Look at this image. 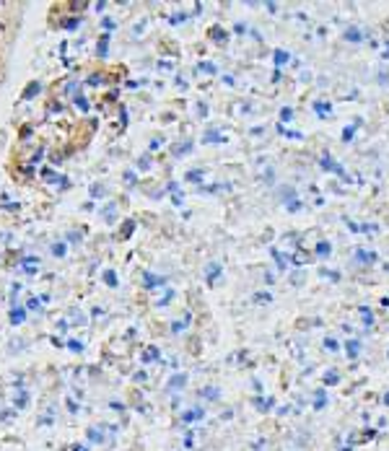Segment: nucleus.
<instances>
[{
    "label": "nucleus",
    "instance_id": "obj_1",
    "mask_svg": "<svg viewBox=\"0 0 389 451\" xmlns=\"http://www.w3.org/2000/svg\"><path fill=\"white\" fill-rule=\"evenodd\" d=\"M24 319H26V309H21V306L11 309V324H24Z\"/></svg>",
    "mask_w": 389,
    "mask_h": 451
},
{
    "label": "nucleus",
    "instance_id": "obj_2",
    "mask_svg": "<svg viewBox=\"0 0 389 451\" xmlns=\"http://www.w3.org/2000/svg\"><path fill=\"white\" fill-rule=\"evenodd\" d=\"M39 91H42V86H39L37 80H32V83L24 88V99H34V94H39Z\"/></svg>",
    "mask_w": 389,
    "mask_h": 451
},
{
    "label": "nucleus",
    "instance_id": "obj_3",
    "mask_svg": "<svg viewBox=\"0 0 389 451\" xmlns=\"http://www.w3.org/2000/svg\"><path fill=\"white\" fill-rule=\"evenodd\" d=\"M21 267H24L26 272H37V270H39V260H34V257H26V260L21 262Z\"/></svg>",
    "mask_w": 389,
    "mask_h": 451
},
{
    "label": "nucleus",
    "instance_id": "obj_4",
    "mask_svg": "<svg viewBox=\"0 0 389 451\" xmlns=\"http://www.w3.org/2000/svg\"><path fill=\"white\" fill-rule=\"evenodd\" d=\"M143 278H146V288H156V285H163V278H156V275H151V272H146Z\"/></svg>",
    "mask_w": 389,
    "mask_h": 451
},
{
    "label": "nucleus",
    "instance_id": "obj_5",
    "mask_svg": "<svg viewBox=\"0 0 389 451\" xmlns=\"http://www.w3.org/2000/svg\"><path fill=\"white\" fill-rule=\"evenodd\" d=\"M104 280H107V285H117V275L112 272V270H107L104 272Z\"/></svg>",
    "mask_w": 389,
    "mask_h": 451
},
{
    "label": "nucleus",
    "instance_id": "obj_6",
    "mask_svg": "<svg viewBox=\"0 0 389 451\" xmlns=\"http://www.w3.org/2000/svg\"><path fill=\"white\" fill-rule=\"evenodd\" d=\"M78 24H80V18H68L65 29H68V32H73V29H78Z\"/></svg>",
    "mask_w": 389,
    "mask_h": 451
},
{
    "label": "nucleus",
    "instance_id": "obj_7",
    "mask_svg": "<svg viewBox=\"0 0 389 451\" xmlns=\"http://www.w3.org/2000/svg\"><path fill=\"white\" fill-rule=\"evenodd\" d=\"M68 347H70V350H76V353H80V350H83V342H80V340H70Z\"/></svg>",
    "mask_w": 389,
    "mask_h": 451
},
{
    "label": "nucleus",
    "instance_id": "obj_8",
    "mask_svg": "<svg viewBox=\"0 0 389 451\" xmlns=\"http://www.w3.org/2000/svg\"><path fill=\"white\" fill-rule=\"evenodd\" d=\"M345 37L350 39V42H361V34H358V29H350V32H348Z\"/></svg>",
    "mask_w": 389,
    "mask_h": 451
},
{
    "label": "nucleus",
    "instance_id": "obj_9",
    "mask_svg": "<svg viewBox=\"0 0 389 451\" xmlns=\"http://www.w3.org/2000/svg\"><path fill=\"white\" fill-rule=\"evenodd\" d=\"M52 254H55V257H63V254H65V244H55Z\"/></svg>",
    "mask_w": 389,
    "mask_h": 451
},
{
    "label": "nucleus",
    "instance_id": "obj_10",
    "mask_svg": "<svg viewBox=\"0 0 389 451\" xmlns=\"http://www.w3.org/2000/svg\"><path fill=\"white\" fill-rule=\"evenodd\" d=\"M39 301H42V299H32V301H26V309H29V311H37V309H39Z\"/></svg>",
    "mask_w": 389,
    "mask_h": 451
},
{
    "label": "nucleus",
    "instance_id": "obj_11",
    "mask_svg": "<svg viewBox=\"0 0 389 451\" xmlns=\"http://www.w3.org/2000/svg\"><path fill=\"white\" fill-rule=\"evenodd\" d=\"M153 358H158V350H156V347H151V350L143 355V361H153Z\"/></svg>",
    "mask_w": 389,
    "mask_h": 451
},
{
    "label": "nucleus",
    "instance_id": "obj_12",
    "mask_svg": "<svg viewBox=\"0 0 389 451\" xmlns=\"http://www.w3.org/2000/svg\"><path fill=\"white\" fill-rule=\"evenodd\" d=\"M179 384H184V376H174L171 378V389H179Z\"/></svg>",
    "mask_w": 389,
    "mask_h": 451
},
{
    "label": "nucleus",
    "instance_id": "obj_13",
    "mask_svg": "<svg viewBox=\"0 0 389 451\" xmlns=\"http://www.w3.org/2000/svg\"><path fill=\"white\" fill-rule=\"evenodd\" d=\"M350 347H348V353H350V358H355L358 355V342H348Z\"/></svg>",
    "mask_w": 389,
    "mask_h": 451
},
{
    "label": "nucleus",
    "instance_id": "obj_14",
    "mask_svg": "<svg viewBox=\"0 0 389 451\" xmlns=\"http://www.w3.org/2000/svg\"><path fill=\"white\" fill-rule=\"evenodd\" d=\"M216 275H218V264H210V267H208V278L213 280Z\"/></svg>",
    "mask_w": 389,
    "mask_h": 451
},
{
    "label": "nucleus",
    "instance_id": "obj_15",
    "mask_svg": "<svg viewBox=\"0 0 389 451\" xmlns=\"http://www.w3.org/2000/svg\"><path fill=\"white\" fill-rule=\"evenodd\" d=\"M316 112L319 114H330V104H316Z\"/></svg>",
    "mask_w": 389,
    "mask_h": 451
},
{
    "label": "nucleus",
    "instance_id": "obj_16",
    "mask_svg": "<svg viewBox=\"0 0 389 451\" xmlns=\"http://www.w3.org/2000/svg\"><path fill=\"white\" fill-rule=\"evenodd\" d=\"M200 177H202L200 171H190V174H187V179H190V182H200Z\"/></svg>",
    "mask_w": 389,
    "mask_h": 451
},
{
    "label": "nucleus",
    "instance_id": "obj_17",
    "mask_svg": "<svg viewBox=\"0 0 389 451\" xmlns=\"http://www.w3.org/2000/svg\"><path fill=\"white\" fill-rule=\"evenodd\" d=\"M275 55H278V57H275V63H278V65H283L285 60H288V55H285V52H275Z\"/></svg>",
    "mask_w": 389,
    "mask_h": 451
},
{
    "label": "nucleus",
    "instance_id": "obj_18",
    "mask_svg": "<svg viewBox=\"0 0 389 451\" xmlns=\"http://www.w3.org/2000/svg\"><path fill=\"white\" fill-rule=\"evenodd\" d=\"M76 104H78L80 109H83V112L88 109V101H86V99H80V96H76Z\"/></svg>",
    "mask_w": 389,
    "mask_h": 451
},
{
    "label": "nucleus",
    "instance_id": "obj_19",
    "mask_svg": "<svg viewBox=\"0 0 389 451\" xmlns=\"http://www.w3.org/2000/svg\"><path fill=\"white\" fill-rule=\"evenodd\" d=\"M291 114H293V112H291V109H283V112H280V119H285V122H288V119H293Z\"/></svg>",
    "mask_w": 389,
    "mask_h": 451
},
{
    "label": "nucleus",
    "instance_id": "obj_20",
    "mask_svg": "<svg viewBox=\"0 0 389 451\" xmlns=\"http://www.w3.org/2000/svg\"><path fill=\"white\" fill-rule=\"evenodd\" d=\"M343 138H345V140H350V138H353V127H345V132H343Z\"/></svg>",
    "mask_w": 389,
    "mask_h": 451
},
{
    "label": "nucleus",
    "instance_id": "obj_21",
    "mask_svg": "<svg viewBox=\"0 0 389 451\" xmlns=\"http://www.w3.org/2000/svg\"><path fill=\"white\" fill-rule=\"evenodd\" d=\"M200 68H202V70H208V73H216V68H213V65H210V63H202V65H200Z\"/></svg>",
    "mask_w": 389,
    "mask_h": 451
},
{
    "label": "nucleus",
    "instance_id": "obj_22",
    "mask_svg": "<svg viewBox=\"0 0 389 451\" xmlns=\"http://www.w3.org/2000/svg\"><path fill=\"white\" fill-rule=\"evenodd\" d=\"M319 254H330V244H319Z\"/></svg>",
    "mask_w": 389,
    "mask_h": 451
},
{
    "label": "nucleus",
    "instance_id": "obj_23",
    "mask_svg": "<svg viewBox=\"0 0 389 451\" xmlns=\"http://www.w3.org/2000/svg\"><path fill=\"white\" fill-rule=\"evenodd\" d=\"M130 231H132V221L125 226V231H122V236H130Z\"/></svg>",
    "mask_w": 389,
    "mask_h": 451
},
{
    "label": "nucleus",
    "instance_id": "obj_24",
    "mask_svg": "<svg viewBox=\"0 0 389 451\" xmlns=\"http://www.w3.org/2000/svg\"><path fill=\"white\" fill-rule=\"evenodd\" d=\"M76 451H86V449H83V446H78V449H76Z\"/></svg>",
    "mask_w": 389,
    "mask_h": 451
},
{
    "label": "nucleus",
    "instance_id": "obj_25",
    "mask_svg": "<svg viewBox=\"0 0 389 451\" xmlns=\"http://www.w3.org/2000/svg\"><path fill=\"white\" fill-rule=\"evenodd\" d=\"M387 405H389V394H387Z\"/></svg>",
    "mask_w": 389,
    "mask_h": 451
}]
</instances>
